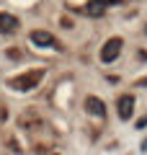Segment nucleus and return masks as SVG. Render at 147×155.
<instances>
[{"label":"nucleus","instance_id":"nucleus-8","mask_svg":"<svg viewBox=\"0 0 147 155\" xmlns=\"http://www.w3.org/2000/svg\"><path fill=\"white\" fill-rule=\"evenodd\" d=\"M145 127H147V116H142L139 122H137V129H145Z\"/></svg>","mask_w":147,"mask_h":155},{"label":"nucleus","instance_id":"nucleus-3","mask_svg":"<svg viewBox=\"0 0 147 155\" xmlns=\"http://www.w3.org/2000/svg\"><path fill=\"white\" fill-rule=\"evenodd\" d=\"M116 3H119V0H88L85 13H88V16H93V18H98V16H103L106 5H116Z\"/></svg>","mask_w":147,"mask_h":155},{"label":"nucleus","instance_id":"nucleus-9","mask_svg":"<svg viewBox=\"0 0 147 155\" xmlns=\"http://www.w3.org/2000/svg\"><path fill=\"white\" fill-rule=\"evenodd\" d=\"M142 150H147V137H145V140H142Z\"/></svg>","mask_w":147,"mask_h":155},{"label":"nucleus","instance_id":"nucleus-1","mask_svg":"<svg viewBox=\"0 0 147 155\" xmlns=\"http://www.w3.org/2000/svg\"><path fill=\"white\" fill-rule=\"evenodd\" d=\"M41 78H44L41 70L23 72V75H18V78H13V80H11V88H16V91H31V88H36V85H39Z\"/></svg>","mask_w":147,"mask_h":155},{"label":"nucleus","instance_id":"nucleus-5","mask_svg":"<svg viewBox=\"0 0 147 155\" xmlns=\"http://www.w3.org/2000/svg\"><path fill=\"white\" fill-rule=\"evenodd\" d=\"M116 106H119V119H124V122H126V119L134 114V96H129V93L121 96Z\"/></svg>","mask_w":147,"mask_h":155},{"label":"nucleus","instance_id":"nucleus-6","mask_svg":"<svg viewBox=\"0 0 147 155\" xmlns=\"http://www.w3.org/2000/svg\"><path fill=\"white\" fill-rule=\"evenodd\" d=\"M85 109H88V114L98 116V119L106 114V106H103V101L98 98V96H88V98H85Z\"/></svg>","mask_w":147,"mask_h":155},{"label":"nucleus","instance_id":"nucleus-10","mask_svg":"<svg viewBox=\"0 0 147 155\" xmlns=\"http://www.w3.org/2000/svg\"><path fill=\"white\" fill-rule=\"evenodd\" d=\"M54 155H57V153H54Z\"/></svg>","mask_w":147,"mask_h":155},{"label":"nucleus","instance_id":"nucleus-2","mask_svg":"<svg viewBox=\"0 0 147 155\" xmlns=\"http://www.w3.org/2000/svg\"><path fill=\"white\" fill-rule=\"evenodd\" d=\"M119 52H121V39L114 36V39H109V41L103 44V49H101V60H103V62H114L116 57H119Z\"/></svg>","mask_w":147,"mask_h":155},{"label":"nucleus","instance_id":"nucleus-4","mask_svg":"<svg viewBox=\"0 0 147 155\" xmlns=\"http://www.w3.org/2000/svg\"><path fill=\"white\" fill-rule=\"evenodd\" d=\"M31 41H34L36 47H57V49H60L57 39L52 36L49 31H31Z\"/></svg>","mask_w":147,"mask_h":155},{"label":"nucleus","instance_id":"nucleus-7","mask_svg":"<svg viewBox=\"0 0 147 155\" xmlns=\"http://www.w3.org/2000/svg\"><path fill=\"white\" fill-rule=\"evenodd\" d=\"M18 28V18L11 13H0V34H13Z\"/></svg>","mask_w":147,"mask_h":155}]
</instances>
